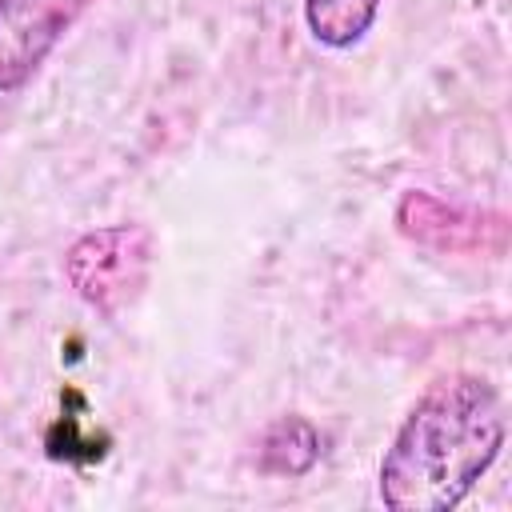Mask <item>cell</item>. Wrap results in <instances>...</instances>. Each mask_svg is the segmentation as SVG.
I'll return each instance as SVG.
<instances>
[{"mask_svg":"<svg viewBox=\"0 0 512 512\" xmlns=\"http://www.w3.org/2000/svg\"><path fill=\"white\" fill-rule=\"evenodd\" d=\"M504 436V404L484 376L432 384L380 456V504L392 512H452L496 464Z\"/></svg>","mask_w":512,"mask_h":512,"instance_id":"obj_1","label":"cell"},{"mask_svg":"<svg viewBox=\"0 0 512 512\" xmlns=\"http://www.w3.org/2000/svg\"><path fill=\"white\" fill-rule=\"evenodd\" d=\"M64 276L76 296L100 312L120 316L140 300L152 276V232L144 224H108L72 240L64 252Z\"/></svg>","mask_w":512,"mask_h":512,"instance_id":"obj_2","label":"cell"},{"mask_svg":"<svg viewBox=\"0 0 512 512\" xmlns=\"http://www.w3.org/2000/svg\"><path fill=\"white\" fill-rule=\"evenodd\" d=\"M80 8L84 0H0V96L20 92L40 72Z\"/></svg>","mask_w":512,"mask_h":512,"instance_id":"obj_3","label":"cell"},{"mask_svg":"<svg viewBox=\"0 0 512 512\" xmlns=\"http://www.w3.org/2000/svg\"><path fill=\"white\" fill-rule=\"evenodd\" d=\"M380 16V0H304V28L332 52L356 48Z\"/></svg>","mask_w":512,"mask_h":512,"instance_id":"obj_4","label":"cell"},{"mask_svg":"<svg viewBox=\"0 0 512 512\" xmlns=\"http://www.w3.org/2000/svg\"><path fill=\"white\" fill-rule=\"evenodd\" d=\"M320 452H324L320 432L308 420H300V416H284L264 436L260 468L264 472H276V476H304L320 460Z\"/></svg>","mask_w":512,"mask_h":512,"instance_id":"obj_5","label":"cell"}]
</instances>
